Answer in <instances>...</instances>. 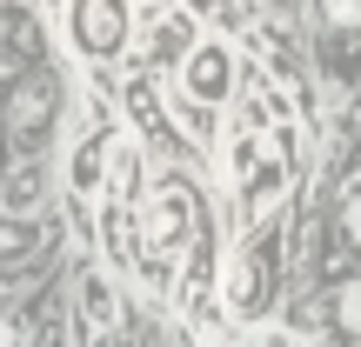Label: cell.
I'll return each mask as SVG.
<instances>
[{"label": "cell", "mask_w": 361, "mask_h": 347, "mask_svg": "<svg viewBox=\"0 0 361 347\" xmlns=\"http://www.w3.org/2000/svg\"><path fill=\"white\" fill-rule=\"evenodd\" d=\"M335 234H341V247H355V254H361V187L341 194V207H335Z\"/></svg>", "instance_id": "30bf717a"}, {"label": "cell", "mask_w": 361, "mask_h": 347, "mask_svg": "<svg viewBox=\"0 0 361 347\" xmlns=\"http://www.w3.org/2000/svg\"><path fill=\"white\" fill-rule=\"evenodd\" d=\"M241 87V61H234L228 40H194V53L180 61V94H188V120L194 134H207V114L234 101Z\"/></svg>", "instance_id": "7a4b0ae2"}, {"label": "cell", "mask_w": 361, "mask_h": 347, "mask_svg": "<svg viewBox=\"0 0 361 347\" xmlns=\"http://www.w3.org/2000/svg\"><path fill=\"white\" fill-rule=\"evenodd\" d=\"M107 207H121V214H128L134 207V187H141V141H134V134H114V141H107Z\"/></svg>", "instance_id": "52a82bcc"}, {"label": "cell", "mask_w": 361, "mask_h": 347, "mask_svg": "<svg viewBox=\"0 0 361 347\" xmlns=\"http://www.w3.org/2000/svg\"><path fill=\"white\" fill-rule=\"evenodd\" d=\"M107 141H114V134H94V141L74 154V194H101V180H107Z\"/></svg>", "instance_id": "9c48e42d"}, {"label": "cell", "mask_w": 361, "mask_h": 347, "mask_svg": "<svg viewBox=\"0 0 361 347\" xmlns=\"http://www.w3.org/2000/svg\"><path fill=\"white\" fill-rule=\"evenodd\" d=\"M228 301H234V314H255L261 301H268V247L261 241L228 267Z\"/></svg>", "instance_id": "ba28073f"}, {"label": "cell", "mask_w": 361, "mask_h": 347, "mask_svg": "<svg viewBox=\"0 0 361 347\" xmlns=\"http://www.w3.org/2000/svg\"><path fill=\"white\" fill-rule=\"evenodd\" d=\"M74 301H80V327H87V341L114 334V321H121V301H114V281H107L101 267H87V274L74 281Z\"/></svg>", "instance_id": "8992f818"}, {"label": "cell", "mask_w": 361, "mask_h": 347, "mask_svg": "<svg viewBox=\"0 0 361 347\" xmlns=\"http://www.w3.org/2000/svg\"><path fill=\"white\" fill-rule=\"evenodd\" d=\"M314 20H322V47L335 74L361 67V0H314Z\"/></svg>", "instance_id": "5b68a950"}, {"label": "cell", "mask_w": 361, "mask_h": 347, "mask_svg": "<svg viewBox=\"0 0 361 347\" xmlns=\"http://www.w3.org/2000/svg\"><path fill=\"white\" fill-rule=\"evenodd\" d=\"M67 34H74V47L87 61H121L134 40V0H74Z\"/></svg>", "instance_id": "3957f363"}, {"label": "cell", "mask_w": 361, "mask_h": 347, "mask_svg": "<svg viewBox=\"0 0 361 347\" xmlns=\"http://www.w3.org/2000/svg\"><path fill=\"white\" fill-rule=\"evenodd\" d=\"M288 174H295V127H288V134H274V141L255 154V168H241V174H234V180H241V220H247V227H255V220H261V214H268V207L288 194Z\"/></svg>", "instance_id": "277c9868"}, {"label": "cell", "mask_w": 361, "mask_h": 347, "mask_svg": "<svg viewBox=\"0 0 361 347\" xmlns=\"http://www.w3.org/2000/svg\"><path fill=\"white\" fill-rule=\"evenodd\" d=\"M194 220H201V207H194V187H188L180 174H168L154 194H147V207H141V274H147L154 287H168L174 260L188 254Z\"/></svg>", "instance_id": "6da1fadb"}, {"label": "cell", "mask_w": 361, "mask_h": 347, "mask_svg": "<svg viewBox=\"0 0 361 347\" xmlns=\"http://www.w3.org/2000/svg\"><path fill=\"white\" fill-rule=\"evenodd\" d=\"M335 314H341V334H348V341H361V281H348V287H341Z\"/></svg>", "instance_id": "8fae6325"}, {"label": "cell", "mask_w": 361, "mask_h": 347, "mask_svg": "<svg viewBox=\"0 0 361 347\" xmlns=\"http://www.w3.org/2000/svg\"><path fill=\"white\" fill-rule=\"evenodd\" d=\"M261 347H301L295 334H261Z\"/></svg>", "instance_id": "7c38bea8"}]
</instances>
